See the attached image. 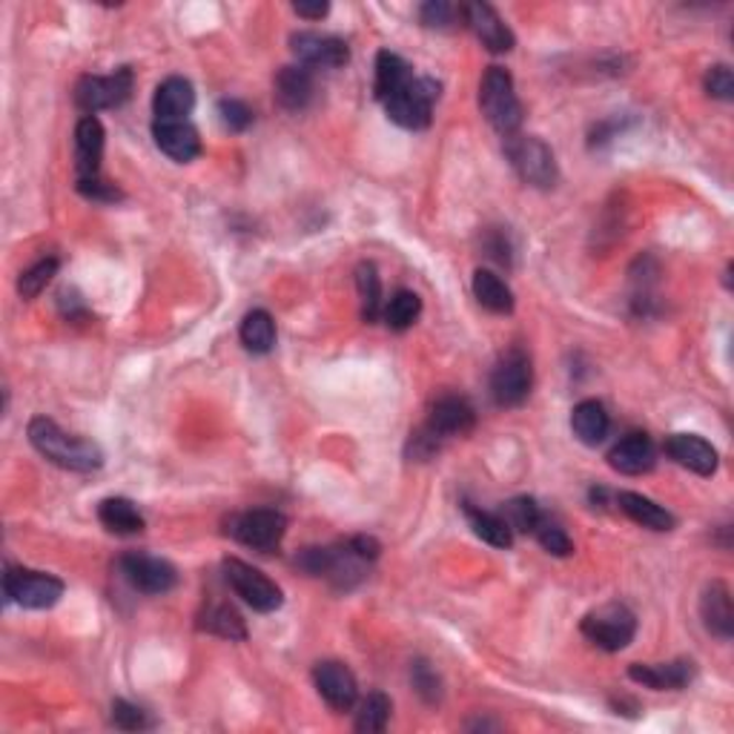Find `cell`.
<instances>
[{"mask_svg": "<svg viewBox=\"0 0 734 734\" xmlns=\"http://www.w3.org/2000/svg\"><path fill=\"white\" fill-rule=\"evenodd\" d=\"M78 193L92 201H118L121 198V189L106 184L104 178H95V182H78Z\"/></svg>", "mask_w": 734, "mask_h": 734, "instance_id": "obj_43", "label": "cell"}, {"mask_svg": "<svg viewBox=\"0 0 734 734\" xmlns=\"http://www.w3.org/2000/svg\"><path fill=\"white\" fill-rule=\"evenodd\" d=\"M106 132L95 115H84L75 127V175L78 182L101 178V159H104Z\"/></svg>", "mask_w": 734, "mask_h": 734, "instance_id": "obj_16", "label": "cell"}, {"mask_svg": "<svg viewBox=\"0 0 734 734\" xmlns=\"http://www.w3.org/2000/svg\"><path fill=\"white\" fill-rule=\"evenodd\" d=\"M440 101V84L433 78H410V84L385 101V113L405 129H424L433 118V104Z\"/></svg>", "mask_w": 734, "mask_h": 734, "instance_id": "obj_9", "label": "cell"}, {"mask_svg": "<svg viewBox=\"0 0 734 734\" xmlns=\"http://www.w3.org/2000/svg\"><path fill=\"white\" fill-rule=\"evenodd\" d=\"M410 78H413V69L405 58L387 53V49L376 55V84H373V90H376V98L382 104L394 98L396 92L405 90L410 84Z\"/></svg>", "mask_w": 734, "mask_h": 734, "instance_id": "obj_27", "label": "cell"}, {"mask_svg": "<svg viewBox=\"0 0 734 734\" xmlns=\"http://www.w3.org/2000/svg\"><path fill=\"white\" fill-rule=\"evenodd\" d=\"M465 514H468V523L474 528L482 543L493 548H511L514 546V531L511 525L502 520V514H491V511H482V508L465 505Z\"/></svg>", "mask_w": 734, "mask_h": 734, "instance_id": "obj_30", "label": "cell"}, {"mask_svg": "<svg viewBox=\"0 0 734 734\" xmlns=\"http://www.w3.org/2000/svg\"><path fill=\"white\" fill-rule=\"evenodd\" d=\"M474 295L485 311L500 313V316L514 311V293L505 284V279H500L491 270H482V267L474 273Z\"/></svg>", "mask_w": 734, "mask_h": 734, "instance_id": "obj_28", "label": "cell"}, {"mask_svg": "<svg viewBox=\"0 0 734 734\" xmlns=\"http://www.w3.org/2000/svg\"><path fill=\"white\" fill-rule=\"evenodd\" d=\"M571 431L583 445L597 447L599 442H606L608 431H611V417L603 401L583 399L571 410Z\"/></svg>", "mask_w": 734, "mask_h": 734, "instance_id": "obj_24", "label": "cell"}, {"mask_svg": "<svg viewBox=\"0 0 734 734\" xmlns=\"http://www.w3.org/2000/svg\"><path fill=\"white\" fill-rule=\"evenodd\" d=\"M583 634L591 643L603 651H622L629 649L637 634V617L629 606L622 603H606V606L594 608L580 622Z\"/></svg>", "mask_w": 734, "mask_h": 734, "instance_id": "obj_4", "label": "cell"}, {"mask_svg": "<svg viewBox=\"0 0 734 734\" xmlns=\"http://www.w3.org/2000/svg\"><path fill=\"white\" fill-rule=\"evenodd\" d=\"M196 109V90L187 78L173 75L161 81L152 98V113L155 121H187V115Z\"/></svg>", "mask_w": 734, "mask_h": 734, "instance_id": "obj_21", "label": "cell"}, {"mask_svg": "<svg viewBox=\"0 0 734 734\" xmlns=\"http://www.w3.org/2000/svg\"><path fill=\"white\" fill-rule=\"evenodd\" d=\"M290 53L307 69H339L350 61L348 44L336 35L318 32H295L290 38Z\"/></svg>", "mask_w": 734, "mask_h": 734, "instance_id": "obj_12", "label": "cell"}, {"mask_svg": "<svg viewBox=\"0 0 734 734\" xmlns=\"http://www.w3.org/2000/svg\"><path fill=\"white\" fill-rule=\"evenodd\" d=\"M293 12L299 18H307V21H322L330 12V7L327 3H293Z\"/></svg>", "mask_w": 734, "mask_h": 734, "instance_id": "obj_45", "label": "cell"}, {"mask_svg": "<svg viewBox=\"0 0 734 734\" xmlns=\"http://www.w3.org/2000/svg\"><path fill=\"white\" fill-rule=\"evenodd\" d=\"M697 666L691 660L680 657L672 663H634L629 668V677L645 689L654 691H680L695 680Z\"/></svg>", "mask_w": 734, "mask_h": 734, "instance_id": "obj_17", "label": "cell"}, {"mask_svg": "<svg viewBox=\"0 0 734 734\" xmlns=\"http://www.w3.org/2000/svg\"><path fill=\"white\" fill-rule=\"evenodd\" d=\"M617 505L626 516H631L637 525H643V528L651 531H672L677 525L672 511H666L663 505H657L654 500L643 497V493L634 491H620L617 493Z\"/></svg>", "mask_w": 734, "mask_h": 734, "instance_id": "obj_25", "label": "cell"}, {"mask_svg": "<svg viewBox=\"0 0 734 734\" xmlns=\"http://www.w3.org/2000/svg\"><path fill=\"white\" fill-rule=\"evenodd\" d=\"M391 720V697L385 691H371L364 697L362 706L357 712V732L362 734H378L387 729Z\"/></svg>", "mask_w": 734, "mask_h": 734, "instance_id": "obj_34", "label": "cell"}, {"mask_svg": "<svg viewBox=\"0 0 734 734\" xmlns=\"http://www.w3.org/2000/svg\"><path fill=\"white\" fill-rule=\"evenodd\" d=\"M113 723L115 729H124V732H144L152 729V720L144 709L127 703V700H115L113 703Z\"/></svg>", "mask_w": 734, "mask_h": 734, "instance_id": "obj_40", "label": "cell"}, {"mask_svg": "<svg viewBox=\"0 0 734 734\" xmlns=\"http://www.w3.org/2000/svg\"><path fill=\"white\" fill-rule=\"evenodd\" d=\"M118 568H121V576L132 589L150 594V597L167 594L178 585V571H175L173 562L150 557V554H127V557H121Z\"/></svg>", "mask_w": 734, "mask_h": 734, "instance_id": "obj_11", "label": "cell"}, {"mask_svg": "<svg viewBox=\"0 0 734 734\" xmlns=\"http://www.w3.org/2000/svg\"><path fill=\"white\" fill-rule=\"evenodd\" d=\"M456 18H462V7H454L447 0H428L419 7V21L428 30H451L456 26Z\"/></svg>", "mask_w": 734, "mask_h": 734, "instance_id": "obj_39", "label": "cell"}, {"mask_svg": "<svg viewBox=\"0 0 734 734\" xmlns=\"http://www.w3.org/2000/svg\"><path fill=\"white\" fill-rule=\"evenodd\" d=\"M608 465L622 477H643L657 465V447L645 433H629L608 451Z\"/></svg>", "mask_w": 734, "mask_h": 734, "instance_id": "obj_19", "label": "cell"}, {"mask_svg": "<svg viewBox=\"0 0 734 734\" xmlns=\"http://www.w3.org/2000/svg\"><path fill=\"white\" fill-rule=\"evenodd\" d=\"M58 258L49 256V258H40L38 265H32L30 270H23L21 279H18V293H21V299H26V302H32V299H38L40 293L46 290V284L53 281V276L58 273Z\"/></svg>", "mask_w": 734, "mask_h": 734, "instance_id": "obj_35", "label": "cell"}, {"mask_svg": "<svg viewBox=\"0 0 734 734\" xmlns=\"http://www.w3.org/2000/svg\"><path fill=\"white\" fill-rule=\"evenodd\" d=\"M534 537H537L539 546L546 548L548 554H554V557H568V554H574V543H571V537L566 534V528H560V525L546 520V516H543L537 528H534Z\"/></svg>", "mask_w": 734, "mask_h": 734, "instance_id": "obj_38", "label": "cell"}, {"mask_svg": "<svg viewBox=\"0 0 734 734\" xmlns=\"http://www.w3.org/2000/svg\"><path fill=\"white\" fill-rule=\"evenodd\" d=\"M534 385V368L523 348H511L502 353L491 371V396L500 408H520Z\"/></svg>", "mask_w": 734, "mask_h": 734, "instance_id": "obj_8", "label": "cell"}, {"mask_svg": "<svg viewBox=\"0 0 734 734\" xmlns=\"http://www.w3.org/2000/svg\"><path fill=\"white\" fill-rule=\"evenodd\" d=\"M410 683L424 703H440L442 700V677L428 660H413L410 663Z\"/></svg>", "mask_w": 734, "mask_h": 734, "instance_id": "obj_37", "label": "cell"}, {"mask_svg": "<svg viewBox=\"0 0 734 734\" xmlns=\"http://www.w3.org/2000/svg\"><path fill=\"white\" fill-rule=\"evenodd\" d=\"M357 290L359 302H362V318L368 325H373L382 316V279L376 273V265L362 261L357 270Z\"/></svg>", "mask_w": 734, "mask_h": 734, "instance_id": "obj_33", "label": "cell"}, {"mask_svg": "<svg viewBox=\"0 0 734 734\" xmlns=\"http://www.w3.org/2000/svg\"><path fill=\"white\" fill-rule=\"evenodd\" d=\"M479 106L500 136H516V129L523 124V104L516 98L514 78L505 67H488L479 84Z\"/></svg>", "mask_w": 734, "mask_h": 734, "instance_id": "obj_2", "label": "cell"}, {"mask_svg": "<svg viewBox=\"0 0 734 734\" xmlns=\"http://www.w3.org/2000/svg\"><path fill=\"white\" fill-rule=\"evenodd\" d=\"M477 424V410L468 399L462 396H442V399L433 401L431 417H428V431L436 436V440H454V436H465V433L474 431Z\"/></svg>", "mask_w": 734, "mask_h": 734, "instance_id": "obj_15", "label": "cell"}, {"mask_svg": "<svg viewBox=\"0 0 734 734\" xmlns=\"http://www.w3.org/2000/svg\"><path fill=\"white\" fill-rule=\"evenodd\" d=\"M198 629L210 631L215 637H224V640H238V643L247 640V626H244L242 614L235 611L233 606H224V603L207 606V611L198 620Z\"/></svg>", "mask_w": 734, "mask_h": 734, "instance_id": "obj_31", "label": "cell"}, {"mask_svg": "<svg viewBox=\"0 0 734 734\" xmlns=\"http://www.w3.org/2000/svg\"><path fill=\"white\" fill-rule=\"evenodd\" d=\"M132 69H115L113 75H84L75 86V104L84 115H95L101 109H115L132 95Z\"/></svg>", "mask_w": 734, "mask_h": 734, "instance_id": "obj_10", "label": "cell"}, {"mask_svg": "<svg viewBox=\"0 0 734 734\" xmlns=\"http://www.w3.org/2000/svg\"><path fill=\"white\" fill-rule=\"evenodd\" d=\"M273 86H276V101H279L284 109H290V113L304 109V106L313 101V92H316L313 72L307 67H302V63L279 69Z\"/></svg>", "mask_w": 734, "mask_h": 734, "instance_id": "obj_23", "label": "cell"}, {"mask_svg": "<svg viewBox=\"0 0 734 734\" xmlns=\"http://www.w3.org/2000/svg\"><path fill=\"white\" fill-rule=\"evenodd\" d=\"M462 21L468 23L470 32L477 35L479 44L493 55H505L516 46L514 32L497 15V9L488 7V3H465L462 7Z\"/></svg>", "mask_w": 734, "mask_h": 734, "instance_id": "obj_14", "label": "cell"}, {"mask_svg": "<svg viewBox=\"0 0 734 734\" xmlns=\"http://www.w3.org/2000/svg\"><path fill=\"white\" fill-rule=\"evenodd\" d=\"M419 313H422V299H419L413 290H396V293L391 295V302L385 304L382 316H385V325L391 327V330L401 334V330H408V327L417 325Z\"/></svg>", "mask_w": 734, "mask_h": 734, "instance_id": "obj_32", "label": "cell"}, {"mask_svg": "<svg viewBox=\"0 0 734 734\" xmlns=\"http://www.w3.org/2000/svg\"><path fill=\"white\" fill-rule=\"evenodd\" d=\"M493 235H497V242L485 238V251H488V256H491L493 261H500V265H511V244L505 242V235L502 233H493Z\"/></svg>", "mask_w": 734, "mask_h": 734, "instance_id": "obj_44", "label": "cell"}, {"mask_svg": "<svg viewBox=\"0 0 734 734\" xmlns=\"http://www.w3.org/2000/svg\"><path fill=\"white\" fill-rule=\"evenodd\" d=\"M313 683L318 695L336 712H350L359 700V683L345 663L339 660H325L313 668Z\"/></svg>", "mask_w": 734, "mask_h": 734, "instance_id": "obj_13", "label": "cell"}, {"mask_svg": "<svg viewBox=\"0 0 734 734\" xmlns=\"http://www.w3.org/2000/svg\"><path fill=\"white\" fill-rule=\"evenodd\" d=\"M284 531H288V516L276 508H253V511L235 514L228 523V534L235 543L261 554L276 551L284 539Z\"/></svg>", "mask_w": 734, "mask_h": 734, "instance_id": "obj_6", "label": "cell"}, {"mask_svg": "<svg viewBox=\"0 0 734 734\" xmlns=\"http://www.w3.org/2000/svg\"><path fill=\"white\" fill-rule=\"evenodd\" d=\"M666 454L697 477H712L720 465L718 447L697 433H672L666 440Z\"/></svg>", "mask_w": 734, "mask_h": 734, "instance_id": "obj_18", "label": "cell"}, {"mask_svg": "<svg viewBox=\"0 0 734 734\" xmlns=\"http://www.w3.org/2000/svg\"><path fill=\"white\" fill-rule=\"evenodd\" d=\"M221 568H224V580H228L230 589H233L253 611L258 614L279 611L281 603H284V594H281V589L270 580V576L261 574V571L253 568L251 562L238 560V557H228V560L221 562Z\"/></svg>", "mask_w": 734, "mask_h": 734, "instance_id": "obj_5", "label": "cell"}, {"mask_svg": "<svg viewBox=\"0 0 734 734\" xmlns=\"http://www.w3.org/2000/svg\"><path fill=\"white\" fill-rule=\"evenodd\" d=\"M502 520L511 525V531H520V534H534V528L543 520V511H539L537 500H531V497H516L505 505L502 511Z\"/></svg>", "mask_w": 734, "mask_h": 734, "instance_id": "obj_36", "label": "cell"}, {"mask_svg": "<svg viewBox=\"0 0 734 734\" xmlns=\"http://www.w3.org/2000/svg\"><path fill=\"white\" fill-rule=\"evenodd\" d=\"M98 520L106 531H113L118 537H132L147 528L144 514L127 497H109L98 505Z\"/></svg>", "mask_w": 734, "mask_h": 734, "instance_id": "obj_26", "label": "cell"}, {"mask_svg": "<svg viewBox=\"0 0 734 734\" xmlns=\"http://www.w3.org/2000/svg\"><path fill=\"white\" fill-rule=\"evenodd\" d=\"M706 92L718 101H732L734 98V75L726 63H718L706 72Z\"/></svg>", "mask_w": 734, "mask_h": 734, "instance_id": "obj_42", "label": "cell"}, {"mask_svg": "<svg viewBox=\"0 0 734 734\" xmlns=\"http://www.w3.org/2000/svg\"><path fill=\"white\" fill-rule=\"evenodd\" d=\"M700 617L703 626L712 631L718 640H732L734 634V608H732V591L723 580H712L703 589L700 597Z\"/></svg>", "mask_w": 734, "mask_h": 734, "instance_id": "obj_22", "label": "cell"}, {"mask_svg": "<svg viewBox=\"0 0 734 734\" xmlns=\"http://www.w3.org/2000/svg\"><path fill=\"white\" fill-rule=\"evenodd\" d=\"M470 732H488V729H500V723H491V720H477V723H468Z\"/></svg>", "mask_w": 734, "mask_h": 734, "instance_id": "obj_46", "label": "cell"}, {"mask_svg": "<svg viewBox=\"0 0 734 734\" xmlns=\"http://www.w3.org/2000/svg\"><path fill=\"white\" fill-rule=\"evenodd\" d=\"M3 591H7L9 603L32 611H44L53 608L63 597V580L44 571H30V568H7L3 574Z\"/></svg>", "mask_w": 734, "mask_h": 734, "instance_id": "obj_7", "label": "cell"}, {"mask_svg": "<svg viewBox=\"0 0 734 734\" xmlns=\"http://www.w3.org/2000/svg\"><path fill=\"white\" fill-rule=\"evenodd\" d=\"M219 121L230 132H244L253 124V109L238 98H221L219 101Z\"/></svg>", "mask_w": 734, "mask_h": 734, "instance_id": "obj_41", "label": "cell"}, {"mask_svg": "<svg viewBox=\"0 0 734 734\" xmlns=\"http://www.w3.org/2000/svg\"><path fill=\"white\" fill-rule=\"evenodd\" d=\"M26 433H30L32 447L44 459L58 465V468L75 470V474H92V470H98L104 465V454H101V447L95 442L81 440V436H69L53 419L35 417L30 422V428H26Z\"/></svg>", "mask_w": 734, "mask_h": 734, "instance_id": "obj_1", "label": "cell"}, {"mask_svg": "<svg viewBox=\"0 0 734 734\" xmlns=\"http://www.w3.org/2000/svg\"><path fill=\"white\" fill-rule=\"evenodd\" d=\"M242 345L251 350L253 357H265L276 348V322L267 311H251L242 322Z\"/></svg>", "mask_w": 734, "mask_h": 734, "instance_id": "obj_29", "label": "cell"}, {"mask_svg": "<svg viewBox=\"0 0 734 734\" xmlns=\"http://www.w3.org/2000/svg\"><path fill=\"white\" fill-rule=\"evenodd\" d=\"M505 155L511 167L525 184L537 189H551L560 178L557 159H554L551 147L537 136H508L505 138Z\"/></svg>", "mask_w": 734, "mask_h": 734, "instance_id": "obj_3", "label": "cell"}, {"mask_svg": "<svg viewBox=\"0 0 734 734\" xmlns=\"http://www.w3.org/2000/svg\"><path fill=\"white\" fill-rule=\"evenodd\" d=\"M152 138H155L159 150L175 164H189L201 155V138L189 121H155Z\"/></svg>", "mask_w": 734, "mask_h": 734, "instance_id": "obj_20", "label": "cell"}]
</instances>
